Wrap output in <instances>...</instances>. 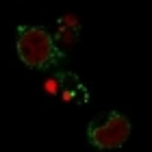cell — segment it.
I'll return each mask as SVG.
<instances>
[{
    "mask_svg": "<svg viewBox=\"0 0 152 152\" xmlns=\"http://www.w3.org/2000/svg\"><path fill=\"white\" fill-rule=\"evenodd\" d=\"M87 137L100 150H115L124 146L126 139L130 137V122L126 120V115L117 111L102 113L91 120L87 128Z\"/></svg>",
    "mask_w": 152,
    "mask_h": 152,
    "instance_id": "7a4b0ae2",
    "label": "cell"
},
{
    "mask_svg": "<svg viewBox=\"0 0 152 152\" xmlns=\"http://www.w3.org/2000/svg\"><path fill=\"white\" fill-rule=\"evenodd\" d=\"M18 57L28 67L46 70L61 59V52L54 46L50 33L46 28H41V26H20Z\"/></svg>",
    "mask_w": 152,
    "mask_h": 152,
    "instance_id": "6da1fadb",
    "label": "cell"
}]
</instances>
